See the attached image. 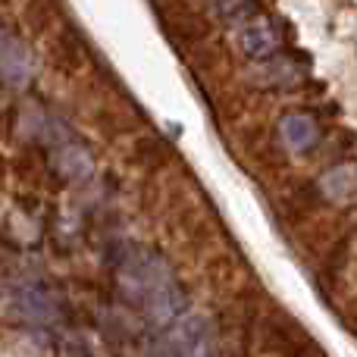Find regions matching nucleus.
Returning a JSON list of instances; mask_svg holds the SVG:
<instances>
[{
    "instance_id": "39448f33",
    "label": "nucleus",
    "mask_w": 357,
    "mask_h": 357,
    "mask_svg": "<svg viewBox=\"0 0 357 357\" xmlns=\"http://www.w3.org/2000/svg\"><path fill=\"white\" fill-rule=\"evenodd\" d=\"M323 188H326L333 197L354 191V188H357V176H354V169H333V173L323 178Z\"/></svg>"
},
{
    "instance_id": "423d86ee",
    "label": "nucleus",
    "mask_w": 357,
    "mask_h": 357,
    "mask_svg": "<svg viewBox=\"0 0 357 357\" xmlns=\"http://www.w3.org/2000/svg\"><path fill=\"white\" fill-rule=\"evenodd\" d=\"M22 310L29 317H35V320H41V317H50V301L41 295V291H25Z\"/></svg>"
},
{
    "instance_id": "7ed1b4c3",
    "label": "nucleus",
    "mask_w": 357,
    "mask_h": 357,
    "mask_svg": "<svg viewBox=\"0 0 357 357\" xmlns=\"http://www.w3.org/2000/svg\"><path fill=\"white\" fill-rule=\"evenodd\" d=\"M60 167H63V173H66L69 178L82 182V178L91 176L94 163H91V157H88L85 148H66V151L60 154Z\"/></svg>"
},
{
    "instance_id": "f03ea898",
    "label": "nucleus",
    "mask_w": 357,
    "mask_h": 357,
    "mask_svg": "<svg viewBox=\"0 0 357 357\" xmlns=\"http://www.w3.org/2000/svg\"><path fill=\"white\" fill-rule=\"evenodd\" d=\"M282 138L291 144L295 151H307L317 142V126L307 116H289L282 123Z\"/></svg>"
},
{
    "instance_id": "f257e3e1",
    "label": "nucleus",
    "mask_w": 357,
    "mask_h": 357,
    "mask_svg": "<svg viewBox=\"0 0 357 357\" xmlns=\"http://www.w3.org/2000/svg\"><path fill=\"white\" fill-rule=\"evenodd\" d=\"M276 44H279L276 31H273L266 22H251L245 31H241V47H245L248 56H266L276 50Z\"/></svg>"
},
{
    "instance_id": "20e7f679",
    "label": "nucleus",
    "mask_w": 357,
    "mask_h": 357,
    "mask_svg": "<svg viewBox=\"0 0 357 357\" xmlns=\"http://www.w3.org/2000/svg\"><path fill=\"white\" fill-rule=\"evenodd\" d=\"M0 69H3L6 79L22 82L25 73H29V63H25V54L16 47V44H3L0 47Z\"/></svg>"
}]
</instances>
